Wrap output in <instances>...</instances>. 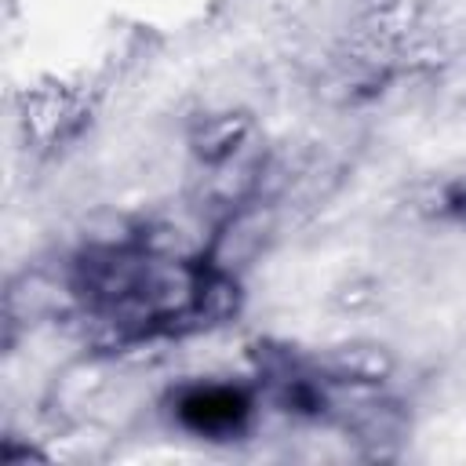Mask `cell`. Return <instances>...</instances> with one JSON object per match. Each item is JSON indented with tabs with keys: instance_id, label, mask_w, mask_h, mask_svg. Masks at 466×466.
Returning <instances> with one entry per match:
<instances>
[{
	"instance_id": "obj_1",
	"label": "cell",
	"mask_w": 466,
	"mask_h": 466,
	"mask_svg": "<svg viewBox=\"0 0 466 466\" xmlns=\"http://www.w3.org/2000/svg\"><path fill=\"white\" fill-rule=\"evenodd\" d=\"M244 415V404L237 393H226V390H200L193 397L182 400V419L197 430H226V426H237V419Z\"/></svg>"
}]
</instances>
